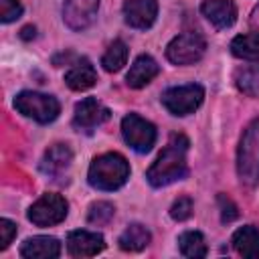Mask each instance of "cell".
Here are the masks:
<instances>
[{
    "mask_svg": "<svg viewBox=\"0 0 259 259\" xmlns=\"http://www.w3.org/2000/svg\"><path fill=\"white\" fill-rule=\"evenodd\" d=\"M237 172L245 186L259 182V117L243 130L237 150Z\"/></svg>",
    "mask_w": 259,
    "mask_h": 259,
    "instance_id": "cell-3",
    "label": "cell"
},
{
    "mask_svg": "<svg viewBox=\"0 0 259 259\" xmlns=\"http://www.w3.org/2000/svg\"><path fill=\"white\" fill-rule=\"evenodd\" d=\"M20 14H22V6L18 0H0V20L4 24L16 20Z\"/></svg>",
    "mask_w": 259,
    "mask_h": 259,
    "instance_id": "cell-25",
    "label": "cell"
},
{
    "mask_svg": "<svg viewBox=\"0 0 259 259\" xmlns=\"http://www.w3.org/2000/svg\"><path fill=\"white\" fill-rule=\"evenodd\" d=\"M202 99H204V89L196 83L170 87L162 93L164 107L174 115H188V113L196 111L200 107Z\"/></svg>",
    "mask_w": 259,
    "mask_h": 259,
    "instance_id": "cell-6",
    "label": "cell"
},
{
    "mask_svg": "<svg viewBox=\"0 0 259 259\" xmlns=\"http://www.w3.org/2000/svg\"><path fill=\"white\" fill-rule=\"evenodd\" d=\"M231 53L237 59L249 61V63H259V32H247L239 34L231 40Z\"/></svg>",
    "mask_w": 259,
    "mask_h": 259,
    "instance_id": "cell-19",
    "label": "cell"
},
{
    "mask_svg": "<svg viewBox=\"0 0 259 259\" xmlns=\"http://www.w3.org/2000/svg\"><path fill=\"white\" fill-rule=\"evenodd\" d=\"M178 247L184 257H204L206 255V243L202 233L198 231H186L178 237Z\"/></svg>",
    "mask_w": 259,
    "mask_h": 259,
    "instance_id": "cell-23",
    "label": "cell"
},
{
    "mask_svg": "<svg viewBox=\"0 0 259 259\" xmlns=\"http://www.w3.org/2000/svg\"><path fill=\"white\" fill-rule=\"evenodd\" d=\"M115 208L111 202H105V200H99V202H93L91 208H89V223L91 225H107L113 217Z\"/></svg>",
    "mask_w": 259,
    "mask_h": 259,
    "instance_id": "cell-24",
    "label": "cell"
},
{
    "mask_svg": "<svg viewBox=\"0 0 259 259\" xmlns=\"http://www.w3.org/2000/svg\"><path fill=\"white\" fill-rule=\"evenodd\" d=\"M160 73V65L150 57V55H140L134 65L130 67L127 75H125V83L132 89H142L146 87L156 75Z\"/></svg>",
    "mask_w": 259,
    "mask_h": 259,
    "instance_id": "cell-15",
    "label": "cell"
},
{
    "mask_svg": "<svg viewBox=\"0 0 259 259\" xmlns=\"http://www.w3.org/2000/svg\"><path fill=\"white\" fill-rule=\"evenodd\" d=\"M219 204H221V219H223V223H231V221H235L239 217L235 202L231 198H227L225 194L219 196Z\"/></svg>",
    "mask_w": 259,
    "mask_h": 259,
    "instance_id": "cell-28",
    "label": "cell"
},
{
    "mask_svg": "<svg viewBox=\"0 0 259 259\" xmlns=\"http://www.w3.org/2000/svg\"><path fill=\"white\" fill-rule=\"evenodd\" d=\"M190 214H192V200L188 196H180L178 200H174L170 208V217L174 221H186Z\"/></svg>",
    "mask_w": 259,
    "mask_h": 259,
    "instance_id": "cell-26",
    "label": "cell"
},
{
    "mask_svg": "<svg viewBox=\"0 0 259 259\" xmlns=\"http://www.w3.org/2000/svg\"><path fill=\"white\" fill-rule=\"evenodd\" d=\"M99 0H65L63 6V20L73 30L87 28L97 16Z\"/></svg>",
    "mask_w": 259,
    "mask_h": 259,
    "instance_id": "cell-10",
    "label": "cell"
},
{
    "mask_svg": "<svg viewBox=\"0 0 259 259\" xmlns=\"http://www.w3.org/2000/svg\"><path fill=\"white\" fill-rule=\"evenodd\" d=\"M233 247L243 257H259V229H255L253 225H247L235 231Z\"/></svg>",
    "mask_w": 259,
    "mask_h": 259,
    "instance_id": "cell-18",
    "label": "cell"
},
{
    "mask_svg": "<svg viewBox=\"0 0 259 259\" xmlns=\"http://www.w3.org/2000/svg\"><path fill=\"white\" fill-rule=\"evenodd\" d=\"M71 160H73L71 148L67 144H55V146H51L45 152V158H42L40 168L49 176H61L71 166Z\"/></svg>",
    "mask_w": 259,
    "mask_h": 259,
    "instance_id": "cell-16",
    "label": "cell"
},
{
    "mask_svg": "<svg viewBox=\"0 0 259 259\" xmlns=\"http://www.w3.org/2000/svg\"><path fill=\"white\" fill-rule=\"evenodd\" d=\"M16 235V225L8 219H0V249H6Z\"/></svg>",
    "mask_w": 259,
    "mask_h": 259,
    "instance_id": "cell-27",
    "label": "cell"
},
{
    "mask_svg": "<svg viewBox=\"0 0 259 259\" xmlns=\"http://www.w3.org/2000/svg\"><path fill=\"white\" fill-rule=\"evenodd\" d=\"M206 40L198 32H182L174 36L166 47V57L174 65H192L202 59Z\"/></svg>",
    "mask_w": 259,
    "mask_h": 259,
    "instance_id": "cell-5",
    "label": "cell"
},
{
    "mask_svg": "<svg viewBox=\"0 0 259 259\" xmlns=\"http://www.w3.org/2000/svg\"><path fill=\"white\" fill-rule=\"evenodd\" d=\"M130 178V164L117 152L97 156L87 172V180L97 190H117Z\"/></svg>",
    "mask_w": 259,
    "mask_h": 259,
    "instance_id": "cell-2",
    "label": "cell"
},
{
    "mask_svg": "<svg viewBox=\"0 0 259 259\" xmlns=\"http://www.w3.org/2000/svg\"><path fill=\"white\" fill-rule=\"evenodd\" d=\"M34 36V26H24L22 28V38H30Z\"/></svg>",
    "mask_w": 259,
    "mask_h": 259,
    "instance_id": "cell-30",
    "label": "cell"
},
{
    "mask_svg": "<svg viewBox=\"0 0 259 259\" xmlns=\"http://www.w3.org/2000/svg\"><path fill=\"white\" fill-rule=\"evenodd\" d=\"M186 148H188L186 138L174 136L172 142L160 152L156 162L148 168V172H146L148 182L152 186L160 188V186H168V184H172L176 180H182L188 174Z\"/></svg>",
    "mask_w": 259,
    "mask_h": 259,
    "instance_id": "cell-1",
    "label": "cell"
},
{
    "mask_svg": "<svg viewBox=\"0 0 259 259\" xmlns=\"http://www.w3.org/2000/svg\"><path fill=\"white\" fill-rule=\"evenodd\" d=\"M235 85L241 93L259 99V65H247L235 71Z\"/></svg>",
    "mask_w": 259,
    "mask_h": 259,
    "instance_id": "cell-21",
    "label": "cell"
},
{
    "mask_svg": "<svg viewBox=\"0 0 259 259\" xmlns=\"http://www.w3.org/2000/svg\"><path fill=\"white\" fill-rule=\"evenodd\" d=\"M109 115H111V111L103 103H99L95 97H85L75 105L73 125L79 132H91L93 127H97L103 121H107Z\"/></svg>",
    "mask_w": 259,
    "mask_h": 259,
    "instance_id": "cell-9",
    "label": "cell"
},
{
    "mask_svg": "<svg viewBox=\"0 0 259 259\" xmlns=\"http://www.w3.org/2000/svg\"><path fill=\"white\" fill-rule=\"evenodd\" d=\"M158 14V0H125L123 18L132 28H150Z\"/></svg>",
    "mask_w": 259,
    "mask_h": 259,
    "instance_id": "cell-11",
    "label": "cell"
},
{
    "mask_svg": "<svg viewBox=\"0 0 259 259\" xmlns=\"http://www.w3.org/2000/svg\"><path fill=\"white\" fill-rule=\"evenodd\" d=\"M14 107L22 115H26V117H30L38 123H49V121L57 119V115L61 111V105L53 95L38 93V91L18 93L16 99H14Z\"/></svg>",
    "mask_w": 259,
    "mask_h": 259,
    "instance_id": "cell-4",
    "label": "cell"
},
{
    "mask_svg": "<svg viewBox=\"0 0 259 259\" xmlns=\"http://www.w3.org/2000/svg\"><path fill=\"white\" fill-rule=\"evenodd\" d=\"M20 255L26 259H55L61 255V243L55 237H47V235L30 237L22 243Z\"/></svg>",
    "mask_w": 259,
    "mask_h": 259,
    "instance_id": "cell-14",
    "label": "cell"
},
{
    "mask_svg": "<svg viewBox=\"0 0 259 259\" xmlns=\"http://www.w3.org/2000/svg\"><path fill=\"white\" fill-rule=\"evenodd\" d=\"M125 61H127V45L123 40H119V38L113 40L107 47V51L103 53V57H101V65L109 73H117L125 65Z\"/></svg>",
    "mask_w": 259,
    "mask_h": 259,
    "instance_id": "cell-22",
    "label": "cell"
},
{
    "mask_svg": "<svg viewBox=\"0 0 259 259\" xmlns=\"http://www.w3.org/2000/svg\"><path fill=\"white\" fill-rule=\"evenodd\" d=\"M249 22H251V26L259 32V4H257V6H255V10L251 12V20H249Z\"/></svg>",
    "mask_w": 259,
    "mask_h": 259,
    "instance_id": "cell-29",
    "label": "cell"
},
{
    "mask_svg": "<svg viewBox=\"0 0 259 259\" xmlns=\"http://www.w3.org/2000/svg\"><path fill=\"white\" fill-rule=\"evenodd\" d=\"M105 243L99 233L91 231H71L67 237V251L73 257H93L103 251Z\"/></svg>",
    "mask_w": 259,
    "mask_h": 259,
    "instance_id": "cell-12",
    "label": "cell"
},
{
    "mask_svg": "<svg viewBox=\"0 0 259 259\" xmlns=\"http://www.w3.org/2000/svg\"><path fill=\"white\" fill-rule=\"evenodd\" d=\"M97 81V73L93 69V65L87 59H79L65 75V83L73 89V91H85L91 89Z\"/></svg>",
    "mask_w": 259,
    "mask_h": 259,
    "instance_id": "cell-17",
    "label": "cell"
},
{
    "mask_svg": "<svg viewBox=\"0 0 259 259\" xmlns=\"http://www.w3.org/2000/svg\"><path fill=\"white\" fill-rule=\"evenodd\" d=\"M67 200L61 194H42L30 208H28V221L36 227H53L65 221L67 217Z\"/></svg>",
    "mask_w": 259,
    "mask_h": 259,
    "instance_id": "cell-8",
    "label": "cell"
},
{
    "mask_svg": "<svg viewBox=\"0 0 259 259\" xmlns=\"http://www.w3.org/2000/svg\"><path fill=\"white\" fill-rule=\"evenodd\" d=\"M148 243H150V231L140 223H132L119 235V247L123 251H142Z\"/></svg>",
    "mask_w": 259,
    "mask_h": 259,
    "instance_id": "cell-20",
    "label": "cell"
},
{
    "mask_svg": "<svg viewBox=\"0 0 259 259\" xmlns=\"http://www.w3.org/2000/svg\"><path fill=\"white\" fill-rule=\"evenodd\" d=\"M121 134H123L125 144L132 150L140 152V154L150 152L152 146L156 144V127H154V123H150L148 119L140 117L138 113H127L121 119Z\"/></svg>",
    "mask_w": 259,
    "mask_h": 259,
    "instance_id": "cell-7",
    "label": "cell"
},
{
    "mask_svg": "<svg viewBox=\"0 0 259 259\" xmlns=\"http://www.w3.org/2000/svg\"><path fill=\"white\" fill-rule=\"evenodd\" d=\"M200 12L217 28H229L237 20V6L233 0H204Z\"/></svg>",
    "mask_w": 259,
    "mask_h": 259,
    "instance_id": "cell-13",
    "label": "cell"
}]
</instances>
